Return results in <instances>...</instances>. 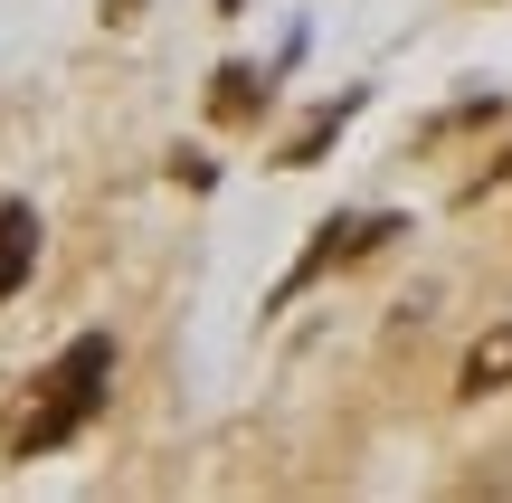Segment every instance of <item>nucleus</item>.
I'll return each mask as SVG.
<instances>
[{
  "label": "nucleus",
  "instance_id": "obj_5",
  "mask_svg": "<svg viewBox=\"0 0 512 503\" xmlns=\"http://www.w3.org/2000/svg\"><path fill=\"white\" fill-rule=\"evenodd\" d=\"M351 105H361V95H342V105H323V114H313V124H304V133H294V143H285V152H275V162H285V171H304V162H323V143H332V133H342V124H351Z\"/></svg>",
  "mask_w": 512,
  "mask_h": 503
},
{
  "label": "nucleus",
  "instance_id": "obj_4",
  "mask_svg": "<svg viewBox=\"0 0 512 503\" xmlns=\"http://www.w3.org/2000/svg\"><path fill=\"white\" fill-rule=\"evenodd\" d=\"M209 114H219V124H247V114H266V76H256V67H219V86H209Z\"/></svg>",
  "mask_w": 512,
  "mask_h": 503
},
{
  "label": "nucleus",
  "instance_id": "obj_3",
  "mask_svg": "<svg viewBox=\"0 0 512 503\" xmlns=\"http://www.w3.org/2000/svg\"><path fill=\"white\" fill-rule=\"evenodd\" d=\"M456 390H465V399H484V390H512V323H494V333H475V352H465Z\"/></svg>",
  "mask_w": 512,
  "mask_h": 503
},
{
  "label": "nucleus",
  "instance_id": "obj_1",
  "mask_svg": "<svg viewBox=\"0 0 512 503\" xmlns=\"http://www.w3.org/2000/svg\"><path fill=\"white\" fill-rule=\"evenodd\" d=\"M105 390H114V342H105V333L67 342V352L38 371L29 409L10 418V456H57L67 437H86V418L105 409Z\"/></svg>",
  "mask_w": 512,
  "mask_h": 503
},
{
  "label": "nucleus",
  "instance_id": "obj_6",
  "mask_svg": "<svg viewBox=\"0 0 512 503\" xmlns=\"http://www.w3.org/2000/svg\"><path fill=\"white\" fill-rule=\"evenodd\" d=\"M105 19H114V29H133V19H143V0H105Z\"/></svg>",
  "mask_w": 512,
  "mask_h": 503
},
{
  "label": "nucleus",
  "instance_id": "obj_2",
  "mask_svg": "<svg viewBox=\"0 0 512 503\" xmlns=\"http://www.w3.org/2000/svg\"><path fill=\"white\" fill-rule=\"evenodd\" d=\"M29 266H38V209L29 200H0V304L29 285Z\"/></svg>",
  "mask_w": 512,
  "mask_h": 503
}]
</instances>
